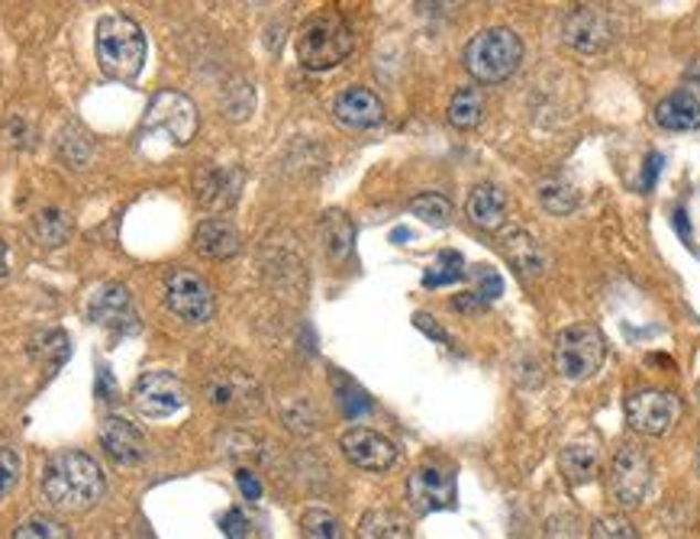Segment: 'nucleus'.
<instances>
[{"mask_svg":"<svg viewBox=\"0 0 700 539\" xmlns=\"http://www.w3.org/2000/svg\"><path fill=\"white\" fill-rule=\"evenodd\" d=\"M104 495V472L100 465L84 453H59L42 468V498L55 510L82 514L91 510Z\"/></svg>","mask_w":700,"mask_h":539,"instance_id":"nucleus-1","label":"nucleus"},{"mask_svg":"<svg viewBox=\"0 0 700 539\" xmlns=\"http://www.w3.org/2000/svg\"><path fill=\"white\" fill-rule=\"evenodd\" d=\"M97 62L110 78L129 82L142 72L146 62V36L136 20L124 13H110L97 23Z\"/></svg>","mask_w":700,"mask_h":539,"instance_id":"nucleus-2","label":"nucleus"},{"mask_svg":"<svg viewBox=\"0 0 700 539\" xmlns=\"http://www.w3.org/2000/svg\"><path fill=\"white\" fill-rule=\"evenodd\" d=\"M523 62V42L507 27L481 30L465 45V68L485 84L507 82Z\"/></svg>","mask_w":700,"mask_h":539,"instance_id":"nucleus-3","label":"nucleus"},{"mask_svg":"<svg viewBox=\"0 0 700 539\" xmlns=\"http://www.w3.org/2000/svg\"><path fill=\"white\" fill-rule=\"evenodd\" d=\"M352 45H356L352 27L339 13H320L304 23L297 36V59L310 72H327L349 59Z\"/></svg>","mask_w":700,"mask_h":539,"instance_id":"nucleus-4","label":"nucleus"},{"mask_svg":"<svg viewBox=\"0 0 700 539\" xmlns=\"http://www.w3.org/2000/svg\"><path fill=\"white\" fill-rule=\"evenodd\" d=\"M607 359V339L594 324H575L555 336L552 362L565 381H584L601 372Z\"/></svg>","mask_w":700,"mask_h":539,"instance_id":"nucleus-5","label":"nucleus"},{"mask_svg":"<svg viewBox=\"0 0 700 539\" xmlns=\"http://www.w3.org/2000/svg\"><path fill=\"white\" fill-rule=\"evenodd\" d=\"M653 492V458L643 453V446L626 443L611 458L607 475V495L617 507H639Z\"/></svg>","mask_w":700,"mask_h":539,"instance_id":"nucleus-6","label":"nucleus"},{"mask_svg":"<svg viewBox=\"0 0 700 539\" xmlns=\"http://www.w3.org/2000/svg\"><path fill=\"white\" fill-rule=\"evenodd\" d=\"M681 414V401L671 391L646 388L626 398V423L639 436H665Z\"/></svg>","mask_w":700,"mask_h":539,"instance_id":"nucleus-7","label":"nucleus"},{"mask_svg":"<svg viewBox=\"0 0 700 539\" xmlns=\"http://www.w3.org/2000/svg\"><path fill=\"white\" fill-rule=\"evenodd\" d=\"M142 129H166L171 136V142L178 146H188L198 133V107L191 104L188 94L181 91H159L146 110V120H142Z\"/></svg>","mask_w":700,"mask_h":539,"instance_id":"nucleus-8","label":"nucleus"},{"mask_svg":"<svg viewBox=\"0 0 700 539\" xmlns=\"http://www.w3.org/2000/svg\"><path fill=\"white\" fill-rule=\"evenodd\" d=\"M166 304L188 324H206L213 317V290L188 268H171L166 275Z\"/></svg>","mask_w":700,"mask_h":539,"instance_id":"nucleus-9","label":"nucleus"},{"mask_svg":"<svg viewBox=\"0 0 700 539\" xmlns=\"http://www.w3.org/2000/svg\"><path fill=\"white\" fill-rule=\"evenodd\" d=\"M188 404L181 378L171 372H146L132 388V408L149 420L178 414Z\"/></svg>","mask_w":700,"mask_h":539,"instance_id":"nucleus-10","label":"nucleus"},{"mask_svg":"<svg viewBox=\"0 0 700 539\" xmlns=\"http://www.w3.org/2000/svg\"><path fill=\"white\" fill-rule=\"evenodd\" d=\"M339 450L352 465L365 468V472H388L397 462V446L369 426H352L339 436Z\"/></svg>","mask_w":700,"mask_h":539,"instance_id":"nucleus-11","label":"nucleus"},{"mask_svg":"<svg viewBox=\"0 0 700 539\" xmlns=\"http://www.w3.org/2000/svg\"><path fill=\"white\" fill-rule=\"evenodd\" d=\"M407 500L416 514L446 510L455 504V478L439 465H420L407 478Z\"/></svg>","mask_w":700,"mask_h":539,"instance_id":"nucleus-12","label":"nucleus"},{"mask_svg":"<svg viewBox=\"0 0 700 539\" xmlns=\"http://www.w3.org/2000/svg\"><path fill=\"white\" fill-rule=\"evenodd\" d=\"M206 401L213 408H223V411H252L258 404V384L246 372L223 369V372L210 374Z\"/></svg>","mask_w":700,"mask_h":539,"instance_id":"nucleus-13","label":"nucleus"},{"mask_svg":"<svg viewBox=\"0 0 700 539\" xmlns=\"http://www.w3.org/2000/svg\"><path fill=\"white\" fill-rule=\"evenodd\" d=\"M194 191H198V201H201L206 210H230L240 201L243 171L233 166L204 168V171H198V178H194Z\"/></svg>","mask_w":700,"mask_h":539,"instance_id":"nucleus-14","label":"nucleus"},{"mask_svg":"<svg viewBox=\"0 0 700 539\" xmlns=\"http://www.w3.org/2000/svg\"><path fill=\"white\" fill-rule=\"evenodd\" d=\"M565 42L581 52H597L611 42V17L601 7H575L562 23Z\"/></svg>","mask_w":700,"mask_h":539,"instance_id":"nucleus-15","label":"nucleus"},{"mask_svg":"<svg viewBox=\"0 0 700 539\" xmlns=\"http://www.w3.org/2000/svg\"><path fill=\"white\" fill-rule=\"evenodd\" d=\"M332 117L342 126L352 129H369L384 120V104L381 97L369 87H346L336 101H332Z\"/></svg>","mask_w":700,"mask_h":539,"instance_id":"nucleus-16","label":"nucleus"},{"mask_svg":"<svg viewBox=\"0 0 700 539\" xmlns=\"http://www.w3.org/2000/svg\"><path fill=\"white\" fill-rule=\"evenodd\" d=\"M91 320L110 330H136V307L124 285H100L91 297Z\"/></svg>","mask_w":700,"mask_h":539,"instance_id":"nucleus-17","label":"nucleus"},{"mask_svg":"<svg viewBox=\"0 0 700 539\" xmlns=\"http://www.w3.org/2000/svg\"><path fill=\"white\" fill-rule=\"evenodd\" d=\"M100 443H104L107 456L120 462V465H136V462L146 458V436L126 416L100 420Z\"/></svg>","mask_w":700,"mask_h":539,"instance_id":"nucleus-18","label":"nucleus"},{"mask_svg":"<svg viewBox=\"0 0 700 539\" xmlns=\"http://www.w3.org/2000/svg\"><path fill=\"white\" fill-rule=\"evenodd\" d=\"M194 250L201 252L204 258L226 262V258H233L236 252L243 250V236H240V230H236L230 220L210 216V220H204V223L194 230Z\"/></svg>","mask_w":700,"mask_h":539,"instance_id":"nucleus-19","label":"nucleus"},{"mask_svg":"<svg viewBox=\"0 0 700 539\" xmlns=\"http://www.w3.org/2000/svg\"><path fill=\"white\" fill-rule=\"evenodd\" d=\"M500 250L510 258V265L520 275H539L545 268V255L539 250L533 236L520 226H503L500 230Z\"/></svg>","mask_w":700,"mask_h":539,"instance_id":"nucleus-20","label":"nucleus"},{"mask_svg":"<svg viewBox=\"0 0 700 539\" xmlns=\"http://www.w3.org/2000/svg\"><path fill=\"white\" fill-rule=\"evenodd\" d=\"M465 213L481 230H503V223H507V198H503V191L495 188V184H478L468 194Z\"/></svg>","mask_w":700,"mask_h":539,"instance_id":"nucleus-21","label":"nucleus"},{"mask_svg":"<svg viewBox=\"0 0 700 539\" xmlns=\"http://www.w3.org/2000/svg\"><path fill=\"white\" fill-rule=\"evenodd\" d=\"M656 124H659L661 129H671V133L694 129V126H700V101H694V97L685 94V91L668 94L659 107H656Z\"/></svg>","mask_w":700,"mask_h":539,"instance_id":"nucleus-22","label":"nucleus"},{"mask_svg":"<svg viewBox=\"0 0 700 539\" xmlns=\"http://www.w3.org/2000/svg\"><path fill=\"white\" fill-rule=\"evenodd\" d=\"M559 468L565 475L569 485H591L597 478V453L584 443H569L562 453H559Z\"/></svg>","mask_w":700,"mask_h":539,"instance_id":"nucleus-23","label":"nucleus"},{"mask_svg":"<svg viewBox=\"0 0 700 539\" xmlns=\"http://www.w3.org/2000/svg\"><path fill=\"white\" fill-rule=\"evenodd\" d=\"M356 539H413V533L401 514L381 510V507H378V510H369V514L359 520Z\"/></svg>","mask_w":700,"mask_h":539,"instance_id":"nucleus-24","label":"nucleus"},{"mask_svg":"<svg viewBox=\"0 0 700 539\" xmlns=\"http://www.w3.org/2000/svg\"><path fill=\"white\" fill-rule=\"evenodd\" d=\"M320 236H324L332 258H346L352 252V243H356V226H352V220L342 210H330L320 220Z\"/></svg>","mask_w":700,"mask_h":539,"instance_id":"nucleus-25","label":"nucleus"},{"mask_svg":"<svg viewBox=\"0 0 700 539\" xmlns=\"http://www.w3.org/2000/svg\"><path fill=\"white\" fill-rule=\"evenodd\" d=\"M485 117V97L478 87H458L449 101V124L458 129H471Z\"/></svg>","mask_w":700,"mask_h":539,"instance_id":"nucleus-26","label":"nucleus"},{"mask_svg":"<svg viewBox=\"0 0 700 539\" xmlns=\"http://www.w3.org/2000/svg\"><path fill=\"white\" fill-rule=\"evenodd\" d=\"M300 539H346L339 517L324 510V507H310L300 517Z\"/></svg>","mask_w":700,"mask_h":539,"instance_id":"nucleus-27","label":"nucleus"},{"mask_svg":"<svg viewBox=\"0 0 700 539\" xmlns=\"http://www.w3.org/2000/svg\"><path fill=\"white\" fill-rule=\"evenodd\" d=\"M33 230H36V240L42 246H62L72 233V223L62 210H42L33 220Z\"/></svg>","mask_w":700,"mask_h":539,"instance_id":"nucleus-28","label":"nucleus"},{"mask_svg":"<svg viewBox=\"0 0 700 539\" xmlns=\"http://www.w3.org/2000/svg\"><path fill=\"white\" fill-rule=\"evenodd\" d=\"M411 213L429 226H446L453 220V204L443 194H420L411 201Z\"/></svg>","mask_w":700,"mask_h":539,"instance_id":"nucleus-29","label":"nucleus"},{"mask_svg":"<svg viewBox=\"0 0 700 539\" xmlns=\"http://www.w3.org/2000/svg\"><path fill=\"white\" fill-rule=\"evenodd\" d=\"M539 201H542V208L562 216V213H572L577 208V191L565 181H545L539 188Z\"/></svg>","mask_w":700,"mask_h":539,"instance_id":"nucleus-30","label":"nucleus"},{"mask_svg":"<svg viewBox=\"0 0 700 539\" xmlns=\"http://www.w3.org/2000/svg\"><path fill=\"white\" fill-rule=\"evenodd\" d=\"M13 539H72V533L52 517H33L13 530Z\"/></svg>","mask_w":700,"mask_h":539,"instance_id":"nucleus-31","label":"nucleus"},{"mask_svg":"<svg viewBox=\"0 0 700 539\" xmlns=\"http://www.w3.org/2000/svg\"><path fill=\"white\" fill-rule=\"evenodd\" d=\"M591 539H639V537H636V527H633L623 514H611V517L594 520V527H591Z\"/></svg>","mask_w":700,"mask_h":539,"instance_id":"nucleus-32","label":"nucleus"},{"mask_svg":"<svg viewBox=\"0 0 700 539\" xmlns=\"http://www.w3.org/2000/svg\"><path fill=\"white\" fill-rule=\"evenodd\" d=\"M439 265H443V272H426V278H423L426 288L453 285V282H458V278L465 275V262H462L458 252H443V255H439Z\"/></svg>","mask_w":700,"mask_h":539,"instance_id":"nucleus-33","label":"nucleus"},{"mask_svg":"<svg viewBox=\"0 0 700 539\" xmlns=\"http://www.w3.org/2000/svg\"><path fill=\"white\" fill-rule=\"evenodd\" d=\"M20 478V456L7 446H0V498H7L13 492Z\"/></svg>","mask_w":700,"mask_h":539,"instance_id":"nucleus-34","label":"nucleus"},{"mask_svg":"<svg viewBox=\"0 0 700 539\" xmlns=\"http://www.w3.org/2000/svg\"><path fill=\"white\" fill-rule=\"evenodd\" d=\"M475 278H478V288H475V294L488 304V300H495V297H500V290H503V282L497 278V272H491V268H475Z\"/></svg>","mask_w":700,"mask_h":539,"instance_id":"nucleus-35","label":"nucleus"},{"mask_svg":"<svg viewBox=\"0 0 700 539\" xmlns=\"http://www.w3.org/2000/svg\"><path fill=\"white\" fill-rule=\"evenodd\" d=\"M545 539H577V520L572 517H552L545 524Z\"/></svg>","mask_w":700,"mask_h":539,"instance_id":"nucleus-36","label":"nucleus"},{"mask_svg":"<svg viewBox=\"0 0 700 539\" xmlns=\"http://www.w3.org/2000/svg\"><path fill=\"white\" fill-rule=\"evenodd\" d=\"M236 482H240V492H243V498L246 500L262 498V485H258V478H255L248 468H240V472H236Z\"/></svg>","mask_w":700,"mask_h":539,"instance_id":"nucleus-37","label":"nucleus"},{"mask_svg":"<svg viewBox=\"0 0 700 539\" xmlns=\"http://www.w3.org/2000/svg\"><path fill=\"white\" fill-rule=\"evenodd\" d=\"M685 94H691L694 101H700V59H694L691 65H688V72H685V87H681Z\"/></svg>","mask_w":700,"mask_h":539,"instance_id":"nucleus-38","label":"nucleus"},{"mask_svg":"<svg viewBox=\"0 0 700 539\" xmlns=\"http://www.w3.org/2000/svg\"><path fill=\"white\" fill-rule=\"evenodd\" d=\"M659 171H661V156H659V152H653V156L646 159V175H643V188H646V191H649V188L656 184Z\"/></svg>","mask_w":700,"mask_h":539,"instance_id":"nucleus-39","label":"nucleus"},{"mask_svg":"<svg viewBox=\"0 0 700 539\" xmlns=\"http://www.w3.org/2000/svg\"><path fill=\"white\" fill-rule=\"evenodd\" d=\"M416 327H420L423 332H429L433 339H443V342L449 339V336H446V330H439V327L433 324V317H429V314H416Z\"/></svg>","mask_w":700,"mask_h":539,"instance_id":"nucleus-40","label":"nucleus"},{"mask_svg":"<svg viewBox=\"0 0 700 539\" xmlns=\"http://www.w3.org/2000/svg\"><path fill=\"white\" fill-rule=\"evenodd\" d=\"M455 307H458V310H478V307H485V300H481L475 290H468V294L455 297Z\"/></svg>","mask_w":700,"mask_h":539,"instance_id":"nucleus-41","label":"nucleus"},{"mask_svg":"<svg viewBox=\"0 0 700 539\" xmlns=\"http://www.w3.org/2000/svg\"><path fill=\"white\" fill-rule=\"evenodd\" d=\"M675 230L681 233L685 243H691V223H688V213L685 210H675Z\"/></svg>","mask_w":700,"mask_h":539,"instance_id":"nucleus-42","label":"nucleus"},{"mask_svg":"<svg viewBox=\"0 0 700 539\" xmlns=\"http://www.w3.org/2000/svg\"><path fill=\"white\" fill-rule=\"evenodd\" d=\"M7 275V246L0 243V278Z\"/></svg>","mask_w":700,"mask_h":539,"instance_id":"nucleus-43","label":"nucleus"},{"mask_svg":"<svg viewBox=\"0 0 700 539\" xmlns=\"http://www.w3.org/2000/svg\"><path fill=\"white\" fill-rule=\"evenodd\" d=\"M407 236H411V233H407V230H404V226H397V230H394V233H391V240H397V243H404V240H407Z\"/></svg>","mask_w":700,"mask_h":539,"instance_id":"nucleus-44","label":"nucleus"},{"mask_svg":"<svg viewBox=\"0 0 700 539\" xmlns=\"http://www.w3.org/2000/svg\"><path fill=\"white\" fill-rule=\"evenodd\" d=\"M694 398H698V404H700V381L694 384Z\"/></svg>","mask_w":700,"mask_h":539,"instance_id":"nucleus-45","label":"nucleus"},{"mask_svg":"<svg viewBox=\"0 0 700 539\" xmlns=\"http://www.w3.org/2000/svg\"><path fill=\"white\" fill-rule=\"evenodd\" d=\"M698 475H700V450H698Z\"/></svg>","mask_w":700,"mask_h":539,"instance_id":"nucleus-46","label":"nucleus"}]
</instances>
